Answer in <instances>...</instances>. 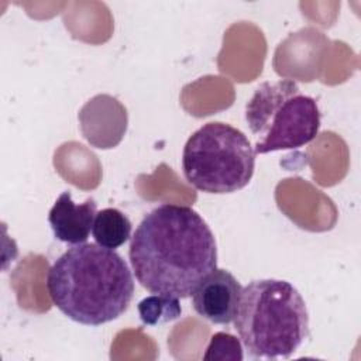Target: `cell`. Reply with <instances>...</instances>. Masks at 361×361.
<instances>
[{"mask_svg":"<svg viewBox=\"0 0 361 361\" xmlns=\"http://www.w3.org/2000/svg\"><path fill=\"white\" fill-rule=\"evenodd\" d=\"M245 120L255 137V154L300 148L320 130L316 100L290 79L262 82L245 104Z\"/></svg>","mask_w":361,"mask_h":361,"instance_id":"cell-4","label":"cell"},{"mask_svg":"<svg viewBox=\"0 0 361 361\" xmlns=\"http://www.w3.org/2000/svg\"><path fill=\"white\" fill-rule=\"evenodd\" d=\"M243 286L237 278L227 269L216 268L206 275L193 290L192 305L196 313L214 323H233Z\"/></svg>","mask_w":361,"mask_h":361,"instance_id":"cell-6","label":"cell"},{"mask_svg":"<svg viewBox=\"0 0 361 361\" xmlns=\"http://www.w3.org/2000/svg\"><path fill=\"white\" fill-rule=\"evenodd\" d=\"M233 322L252 360L289 358L309 337L306 303L282 279H257L244 286Z\"/></svg>","mask_w":361,"mask_h":361,"instance_id":"cell-3","label":"cell"},{"mask_svg":"<svg viewBox=\"0 0 361 361\" xmlns=\"http://www.w3.org/2000/svg\"><path fill=\"white\" fill-rule=\"evenodd\" d=\"M255 168V151L238 128L210 121L186 141L182 169L186 180L200 192L233 193L245 188Z\"/></svg>","mask_w":361,"mask_h":361,"instance_id":"cell-5","label":"cell"},{"mask_svg":"<svg viewBox=\"0 0 361 361\" xmlns=\"http://www.w3.org/2000/svg\"><path fill=\"white\" fill-rule=\"evenodd\" d=\"M182 307L178 298L154 293L138 303V314L144 324L159 326L180 316Z\"/></svg>","mask_w":361,"mask_h":361,"instance_id":"cell-9","label":"cell"},{"mask_svg":"<svg viewBox=\"0 0 361 361\" xmlns=\"http://www.w3.org/2000/svg\"><path fill=\"white\" fill-rule=\"evenodd\" d=\"M241 343L228 333H216L212 336L206 348L204 360H243Z\"/></svg>","mask_w":361,"mask_h":361,"instance_id":"cell-10","label":"cell"},{"mask_svg":"<svg viewBox=\"0 0 361 361\" xmlns=\"http://www.w3.org/2000/svg\"><path fill=\"white\" fill-rule=\"evenodd\" d=\"M135 279L151 293L185 299L217 268V245L189 206L162 203L144 216L130 241Z\"/></svg>","mask_w":361,"mask_h":361,"instance_id":"cell-1","label":"cell"},{"mask_svg":"<svg viewBox=\"0 0 361 361\" xmlns=\"http://www.w3.org/2000/svg\"><path fill=\"white\" fill-rule=\"evenodd\" d=\"M97 213V203L87 197L83 203H75L71 192H62L48 214V221L55 238L68 244L86 243Z\"/></svg>","mask_w":361,"mask_h":361,"instance_id":"cell-7","label":"cell"},{"mask_svg":"<svg viewBox=\"0 0 361 361\" xmlns=\"http://www.w3.org/2000/svg\"><path fill=\"white\" fill-rule=\"evenodd\" d=\"M130 219L116 207H106L96 213L92 235L96 244L104 248H118L131 237Z\"/></svg>","mask_w":361,"mask_h":361,"instance_id":"cell-8","label":"cell"},{"mask_svg":"<svg viewBox=\"0 0 361 361\" xmlns=\"http://www.w3.org/2000/svg\"><path fill=\"white\" fill-rule=\"evenodd\" d=\"M52 303L71 320L100 326L120 317L134 295L128 264L114 250L94 243L75 244L48 269Z\"/></svg>","mask_w":361,"mask_h":361,"instance_id":"cell-2","label":"cell"}]
</instances>
